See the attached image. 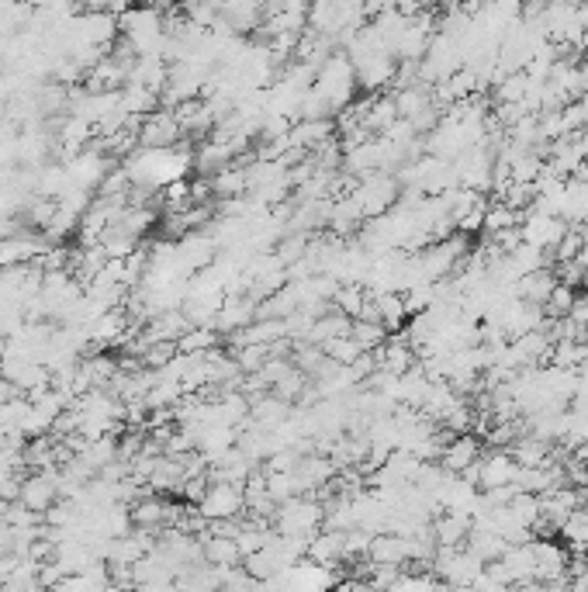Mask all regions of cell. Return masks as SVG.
Returning <instances> with one entry per match:
<instances>
[{"mask_svg":"<svg viewBox=\"0 0 588 592\" xmlns=\"http://www.w3.org/2000/svg\"><path fill=\"white\" fill-rule=\"evenodd\" d=\"M21 482H25V475L21 471H7V475H0V502H18L21 496Z\"/></svg>","mask_w":588,"mask_h":592,"instance_id":"cell-29","label":"cell"},{"mask_svg":"<svg viewBox=\"0 0 588 592\" xmlns=\"http://www.w3.org/2000/svg\"><path fill=\"white\" fill-rule=\"evenodd\" d=\"M571 461H578V464H585V468H588V440H585V444H578L575 451H571Z\"/></svg>","mask_w":588,"mask_h":592,"instance_id":"cell-30","label":"cell"},{"mask_svg":"<svg viewBox=\"0 0 588 592\" xmlns=\"http://www.w3.org/2000/svg\"><path fill=\"white\" fill-rule=\"evenodd\" d=\"M305 558L312 561V565L336 568L339 561H346V534H339V530H319V534L308 541Z\"/></svg>","mask_w":588,"mask_h":592,"instance_id":"cell-16","label":"cell"},{"mask_svg":"<svg viewBox=\"0 0 588 592\" xmlns=\"http://www.w3.org/2000/svg\"><path fill=\"white\" fill-rule=\"evenodd\" d=\"M180 139H184V129L173 111H153L149 118H142L139 149H177Z\"/></svg>","mask_w":588,"mask_h":592,"instance_id":"cell-9","label":"cell"},{"mask_svg":"<svg viewBox=\"0 0 588 592\" xmlns=\"http://www.w3.org/2000/svg\"><path fill=\"white\" fill-rule=\"evenodd\" d=\"M554 288H557V274L547 267V271L519 277V281H516V298H519V302H526V305H537V309H544L550 291H554Z\"/></svg>","mask_w":588,"mask_h":592,"instance_id":"cell-20","label":"cell"},{"mask_svg":"<svg viewBox=\"0 0 588 592\" xmlns=\"http://www.w3.org/2000/svg\"><path fill=\"white\" fill-rule=\"evenodd\" d=\"M218 347V333L211 326H194L177 340V354L184 357H205Z\"/></svg>","mask_w":588,"mask_h":592,"instance_id":"cell-23","label":"cell"},{"mask_svg":"<svg viewBox=\"0 0 588 592\" xmlns=\"http://www.w3.org/2000/svg\"><path fill=\"white\" fill-rule=\"evenodd\" d=\"M464 547L474 554V558L485 561V565L499 561L502 554L509 551V544H505L499 534H492V530H481V527H471V534H467V544Z\"/></svg>","mask_w":588,"mask_h":592,"instance_id":"cell-21","label":"cell"},{"mask_svg":"<svg viewBox=\"0 0 588 592\" xmlns=\"http://www.w3.org/2000/svg\"><path fill=\"white\" fill-rule=\"evenodd\" d=\"M481 461V440L474 437V433H457V437L447 440V447L440 451V468L447 471V475H464L467 468H474V464Z\"/></svg>","mask_w":588,"mask_h":592,"instance_id":"cell-13","label":"cell"},{"mask_svg":"<svg viewBox=\"0 0 588 592\" xmlns=\"http://www.w3.org/2000/svg\"><path fill=\"white\" fill-rule=\"evenodd\" d=\"M544 592H575V589H571V586H547Z\"/></svg>","mask_w":588,"mask_h":592,"instance_id":"cell-31","label":"cell"},{"mask_svg":"<svg viewBox=\"0 0 588 592\" xmlns=\"http://www.w3.org/2000/svg\"><path fill=\"white\" fill-rule=\"evenodd\" d=\"M523 226V215L516 212V208H509L505 201H495V205H488V212H485V236L488 239H495V236H502V232H509V229H519Z\"/></svg>","mask_w":588,"mask_h":592,"instance_id":"cell-24","label":"cell"},{"mask_svg":"<svg viewBox=\"0 0 588 592\" xmlns=\"http://www.w3.org/2000/svg\"><path fill=\"white\" fill-rule=\"evenodd\" d=\"M18 502H21L25 509H32V513H39L42 520H45V513H49V509L59 502V468L25 475V482H21V496H18Z\"/></svg>","mask_w":588,"mask_h":592,"instance_id":"cell-7","label":"cell"},{"mask_svg":"<svg viewBox=\"0 0 588 592\" xmlns=\"http://www.w3.org/2000/svg\"><path fill=\"white\" fill-rule=\"evenodd\" d=\"M52 215H56V201L32 198V201H28V205H25V219H28V226L42 229V236H45V229H49Z\"/></svg>","mask_w":588,"mask_h":592,"instance_id":"cell-28","label":"cell"},{"mask_svg":"<svg viewBox=\"0 0 588 592\" xmlns=\"http://www.w3.org/2000/svg\"><path fill=\"white\" fill-rule=\"evenodd\" d=\"M253 160V156H250ZM232 163V167L218 170L215 177H208V187H211V198H222V201H236V198H246L250 194V177H246V163Z\"/></svg>","mask_w":588,"mask_h":592,"instance_id":"cell-15","label":"cell"},{"mask_svg":"<svg viewBox=\"0 0 588 592\" xmlns=\"http://www.w3.org/2000/svg\"><path fill=\"white\" fill-rule=\"evenodd\" d=\"M194 167L191 149H135L125 160L128 187H142V191H163V187L184 181V174Z\"/></svg>","mask_w":588,"mask_h":592,"instance_id":"cell-1","label":"cell"},{"mask_svg":"<svg viewBox=\"0 0 588 592\" xmlns=\"http://www.w3.org/2000/svg\"><path fill=\"white\" fill-rule=\"evenodd\" d=\"M274 523H277V534L281 537H294V541L308 544L322 530L326 513H322V502L315 496H298V499L284 502V506H277Z\"/></svg>","mask_w":588,"mask_h":592,"instance_id":"cell-3","label":"cell"},{"mask_svg":"<svg viewBox=\"0 0 588 592\" xmlns=\"http://www.w3.org/2000/svg\"><path fill=\"white\" fill-rule=\"evenodd\" d=\"M322 354H326L329 361L339 364V367H350V364H357L360 357H364V350H360L357 343L350 340V336H339V340H329L326 347H322Z\"/></svg>","mask_w":588,"mask_h":592,"instance_id":"cell-26","label":"cell"},{"mask_svg":"<svg viewBox=\"0 0 588 592\" xmlns=\"http://www.w3.org/2000/svg\"><path fill=\"white\" fill-rule=\"evenodd\" d=\"M568 554L561 551L554 541H533V582L540 586H568Z\"/></svg>","mask_w":588,"mask_h":592,"instance_id":"cell-8","label":"cell"},{"mask_svg":"<svg viewBox=\"0 0 588 592\" xmlns=\"http://www.w3.org/2000/svg\"><path fill=\"white\" fill-rule=\"evenodd\" d=\"M561 537L571 547H578V551H588V513L585 509H578V513L568 516V523L561 527Z\"/></svg>","mask_w":588,"mask_h":592,"instance_id":"cell-27","label":"cell"},{"mask_svg":"<svg viewBox=\"0 0 588 592\" xmlns=\"http://www.w3.org/2000/svg\"><path fill=\"white\" fill-rule=\"evenodd\" d=\"M350 198L357 201L360 215H364V222L371 219H381V215H388L391 208L402 201V184L395 181V174H374V177H364V181H357V187L350 191Z\"/></svg>","mask_w":588,"mask_h":592,"instance_id":"cell-4","label":"cell"},{"mask_svg":"<svg viewBox=\"0 0 588 592\" xmlns=\"http://www.w3.org/2000/svg\"><path fill=\"white\" fill-rule=\"evenodd\" d=\"M218 14H222V25L229 28L232 35H246V32H253V28L263 25V7L250 4V0H239V4H222V7H218Z\"/></svg>","mask_w":588,"mask_h":592,"instance_id":"cell-19","label":"cell"},{"mask_svg":"<svg viewBox=\"0 0 588 592\" xmlns=\"http://www.w3.org/2000/svg\"><path fill=\"white\" fill-rule=\"evenodd\" d=\"M256 312H260V302H253L250 295H225L222 309L215 316V333H243L246 326L256 322Z\"/></svg>","mask_w":588,"mask_h":592,"instance_id":"cell-12","label":"cell"},{"mask_svg":"<svg viewBox=\"0 0 588 592\" xmlns=\"http://www.w3.org/2000/svg\"><path fill=\"white\" fill-rule=\"evenodd\" d=\"M571 305H575V288H568V284L557 281V288L550 291V298H547V305H544V316H547V322H561V319H568Z\"/></svg>","mask_w":588,"mask_h":592,"instance_id":"cell-25","label":"cell"},{"mask_svg":"<svg viewBox=\"0 0 588 592\" xmlns=\"http://www.w3.org/2000/svg\"><path fill=\"white\" fill-rule=\"evenodd\" d=\"M198 513L205 516L208 523H232L239 513H246V496L239 485L229 482H211L208 485V496L201 499Z\"/></svg>","mask_w":588,"mask_h":592,"instance_id":"cell-6","label":"cell"},{"mask_svg":"<svg viewBox=\"0 0 588 592\" xmlns=\"http://www.w3.org/2000/svg\"><path fill=\"white\" fill-rule=\"evenodd\" d=\"M63 167H66V177H70V187H80V191L94 194L97 187L104 184V177L115 170V160H111L108 153H101L97 146H90L84 153L70 156Z\"/></svg>","mask_w":588,"mask_h":592,"instance_id":"cell-5","label":"cell"},{"mask_svg":"<svg viewBox=\"0 0 588 592\" xmlns=\"http://www.w3.org/2000/svg\"><path fill=\"white\" fill-rule=\"evenodd\" d=\"M564 226L561 219H554V215H540V212H530L523 219V226H519V236H523V246H530V250H540V253H554V246L564 239Z\"/></svg>","mask_w":588,"mask_h":592,"instance_id":"cell-10","label":"cell"},{"mask_svg":"<svg viewBox=\"0 0 588 592\" xmlns=\"http://www.w3.org/2000/svg\"><path fill=\"white\" fill-rule=\"evenodd\" d=\"M350 340L357 343L364 354H378L384 347V340H388V329L381 326V322H371V319H353L350 322Z\"/></svg>","mask_w":588,"mask_h":592,"instance_id":"cell-22","label":"cell"},{"mask_svg":"<svg viewBox=\"0 0 588 592\" xmlns=\"http://www.w3.org/2000/svg\"><path fill=\"white\" fill-rule=\"evenodd\" d=\"M578 229H582V232H585V236H588V215H585V219H582V226H578Z\"/></svg>","mask_w":588,"mask_h":592,"instance_id":"cell-33","label":"cell"},{"mask_svg":"<svg viewBox=\"0 0 588 592\" xmlns=\"http://www.w3.org/2000/svg\"><path fill=\"white\" fill-rule=\"evenodd\" d=\"M516 461H512L509 451H492L485 454L478 464H474V478H478V489L481 492H492V489H505V485L516 482Z\"/></svg>","mask_w":588,"mask_h":592,"instance_id":"cell-11","label":"cell"},{"mask_svg":"<svg viewBox=\"0 0 588 592\" xmlns=\"http://www.w3.org/2000/svg\"><path fill=\"white\" fill-rule=\"evenodd\" d=\"M429 530H433L436 547H447V551H454V547H464L467 544V534H471V516L436 513L433 523H429Z\"/></svg>","mask_w":588,"mask_h":592,"instance_id":"cell-17","label":"cell"},{"mask_svg":"<svg viewBox=\"0 0 588 592\" xmlns=\"http://www.w3.org/2000/svg\"><path fill=\"white\" fill-rule=\"evenodd\" d=\"M374 361H378V371L402 378L405 371H412V367H416V350H412V343L405 340V336H388V340H384V347L374 354Z\"/></svg>","mask_w":588,"mask_h":592,"instance_id":"cell-14","label":"cell"},{"mask_svg":"<svg viewBox=\"0 0 588 592\" xmlns=\"http://www.w3.org/2000/svg\"><path fill=\"white\" fill-rule=\"evenodd\" d=\"M312 91L329 104L333 115L350 108L353 97H357V73H353V63L346 52H336V56H329L326 63L319 66Z\"/></svg>","mask_w":588,"mask_h":592,"instance_id":"cell-2","label":"cell"},{"mask_svg":"<svg viewBox=\"0 0 588 592\" xmlns=\"http://www.w3.org/2000/svg\"><path fill=\"white\" fill-rule=\"evenodd\" d=\"M4 516H7V502H0V523H4Z\"/></svg>","mask_w":588,"mask_h":592,"instance_id":"cell-32","label":"cell"},{"mask_svg":"<svg viewBox=\"0 0 588 592\" xmlns=\"http://www.w3.org/2000/svg\"><path fill=\"white\" fill-rule=\"evenodd\" d=\"M201 541V551H205V565L218 568V572H225V568H239L243 565V554H239V544L232 541V537L225 534H208L198 537Z\"/></svg>","mask_w":588,"mask_h":592,"instance_id":"cell-18","label":"cell"}]
</instances>
